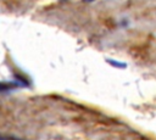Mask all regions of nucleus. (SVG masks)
Masks as SVG:
<instances>
[{
  "label": "nucleus",
  "mask_w": 156,
  "mask_h": 140,
  "mask_svg": "<svg viewBox=\"0 0 156 140\" xmlns=\"http://www.w3.org/2000/svg\"><path fill=\"white\" fill-rule=\"evenodd\" d=\"M21 85V82H13V83H0V93L2 91H9L12 88H16Z\"/></svg>",
  "instance_id": "f257e3e1"
},
{
  "label": "nucleus",
  "mask_w": 156,
  "mask_h": 140,
  "mask_svg": "<svg viewBox=\"0 0 156 140\" xmlns=\"http://www.w3.org/2000/svg\"><path fill=\"white\" fill-rule=\"evenodd\" d=\"M107 62H108L110 65H112L113 67H118V68H124V67H126V63L118 62V61H115V60H107Z\"/></svg>",
  "instance_id": "f03ea898"
},
{
  "label": "nucleus",
  "mask_w": 156,
  "mask_h": 140,
  "mask_svg": "<svg viewBox=\"0 0 156 140\" xmlns=\"http://www.w3.org/2000/svg\"><path fill=\"white\" fill-rule=\"evenodd\" d=\"M83 1H85V2H90V1H94V0H83Z\"/></svg>",
  "instance_id": "7ed1b4c3"
}]
</instances>
